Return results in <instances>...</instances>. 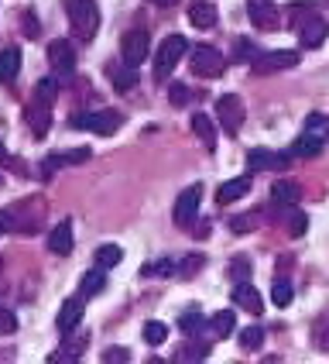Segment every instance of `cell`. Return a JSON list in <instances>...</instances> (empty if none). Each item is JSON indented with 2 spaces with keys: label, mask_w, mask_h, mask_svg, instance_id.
<instances>
[{
  "label": "cell",
  "mask_w": 329,
  "mask_h": 364,
  "mask_svg": "<svg viewBox=\"0 0 329 364\" xmlns=\"http://www.w3.org/2000/svg\"><path fill=\"white\" fill-rule=\"evenodd\" d=\"M299 52H291V48H281V52H267V55H257L254 62V73H281V69H295L299 65Z\"/></svg>",
  "instance_id": "30bf717a"
},
{
  "label": "cell",
  "mask_w": 329,
  "mask_h": 364,
  "mask_svg": "<svg viewBox=\"0 0 329 364\" xmlns=\"http://www.w3.org/2000/svg\"><path fill=\"white\" fill-rule=\"evenodd\" d=\"M123 117L117 110H100V114H72L69 117V127L72 131H93V134H100V138H110V134H117L121 131Z\"/></svg>",
  "instance_id": "7a4b0ae2"
},
{
  "label": "cell",
  "mask_w": 329,
  "mask_h": 364,
  "mask_svg": "<svg viewBox=\"0 0 329 364\" xmlns=\"http://www.w3.org/2000/svg\"><path fill=\"white\" fill-rule=\"evenodd\" d=\"M147 52H151V38H147V31H127L121 38V55L127 65H141L147 59Z\"/></svg>",
  "instance_id": "ba28073f"
},
{
  "label": "cell",
  "mask_w": 329,
  "mask_h": 364,
  "mask_svg": "<svg viewBox=\"0 0 329 364\" xmlns=\"http://www.w3.org/2000/svg\"><path fill=\"white\" fill-rule=\"evenodd\" d=\"M48 62L59 73V80H72V73H76V52H72V45L65 38H55L48 45Z\"/></svg>",
  "instance_id": "52a82bcc"
},
{
  "label": "cell",
  "mask_w": 329,
  "mask_h": 364,
  "mask_svg": "<svg viewBox=\"0 0 329 364\" xmlns=\"http://www.w3.org/2000/svg\"><path fill=\"white\" fill-rule=\"evenodd\" d=\"M250 272H254V268H250V262H247V258H233V264H230L233 282H247V279H250Z\"/></svg>",
  "instance_id": "8d00e7d4"
},
{
  "label": "cell",
  "mask_w": 329,
  "mask_h": 364,
  "mask_svg": "<svg viewBox=\"0 0 329 364\" xmlns=\"http://www.w3.org/2000/svg\"><path fill=\"white\" fill-rule=\"evenodd\" d=\"M192 134L206 144V151H216V127H213V117L192 114Z\"/></svg>",
  "instance_id": "ffe728a7"
},
{
  "label": "cell",
  "mask_w": 329,
  "mask_h": 364,
  "mask_svg": "<svg viewBox=\"0 0 329 364\" xmlns=\"http://www.w3.org/2000/svg\"><path fill=\"white\" fill-rule=\"evenodd\" d=\"M175 272V262L172 258H158V262L144 264V275H172Z\"/></svg>",
  "instance_id": "d590c367"
},
{
  "label": "cell",
  "mask_w": 329,
  "mask_h": 364,
  "mask_svg": "<svg viewBox=\"0 0 329 364\" xmlns=\"http://www.w3.org/2000/svg\"><path fill=\"white\" fill-rule=\"evenodd\" d=\"M48 251L52 255H69L72 251V223L69 220H59L48 230Z\"/></svg>",
  "instance_id": "2e32d148"
},
{
  "label": "cell",
  "mask_w": 329,
  "mask_h": 364,
  "mask_svg": "<svg viewBox=\"0 0 329 364\" xmlns=\"http://www.w3.org/2000/svg\"><path fill=\"white\" fill-rule=\"evenodd\" d=\"M247 193H250V176H237V179H226L216 189V203H237Z\"/></svg>",
  "instance_id": "ac0fdd59"
},
{
  "label": "cell",
  "mask_w": 329,
  "mask_h": 364,
  "mask_svg": "<svg viewBox=\"0 0 329 364\" xmlns=\"http://www.w3.org/2000/svg\"><path fill=\"white\" fill-rule=\"evenodd\" d=\"M4 159H7V148H4V144H0V162H4Z\"/></svg>",
  "instance_id": "f6af8a7d"
},
{
  "label": "cell",
  "mask_w": 329,
  "mask_h": 364,
  "mask_svg": "<svg viewBox=\"0 0 329 364\" xmlns=\"http://www.w3.org/2000/svg\"><path fill=\"white\" fill-rule=\"evenodd\" d=\"M247 14H250V21H254L261 31H267V28L278 24V7H274V0H247Z\"/></svg>",
  "instance_id": "5bb4252c"
},
{
  "label": "cell",
  "mask_w": 329,
  "mask_h": 364,
  "mask_svg": "<svg viewBox=\"0 0 329 364\" xmlns=\"http://www.w3.org/2000/svg\"><path fill=\"white\" fill-rule=\"evenodd\" d=\"M288 162H291L288 155H278V151H271V148H250V151H247V168H250V172H264V168H271V172L278 168V172H281V168H288Z\"/></svg>",
  "instance_id": "8fae6325"
},
{
  "label": "cell",
  "mask_w": 329,
  "mask_h": 364,
  "mask_svg": "<svg viewBox=\"0 0 329 364\" xmlns=\"http://www.w3.org/2000/svg\"><path fill=\"white\" fill-rule=\"evenodd\" d=\"M291 296H295V292H291V285H288L285 279H278V282L271 285V303L274 306H281V309L291 306Z\"/></svg>",
  "instance_id": "d6a6232c"
},
{
  "label": "cell",
  "mask_w": 329,
  "mask_h": 364,
  "mask_svg": "<svg viewBox=\"0 0 329 364\" xmlns=\"http://www.w3.org/2000/svg\"><path fill=\"white\" fill-rule=\"evenodd\" d=\"M306 138H312V141L326 144L329 141V114H308L306 117V131H302Z\"/></svg>",
  "instance_id": "603a6c76"
},
{
  "label": "cell",
  "mask_w": 329,
  "mask_h": 364,
  "mask_svg": "<svg viewBox=\"0 0 329 364\" xmlns=\"http://www.w3.org/2000/svg\"><path fill=\"white\" fill-rule=\"evenodd\" d=\"M14 330H18V320H14V313L0 306V333H14Z\"/></svg>",
  "instance_id": "ab89813d"
},
{
  "label": "cell",
  "mask_w": 329,
  "mask_h": 364,
  "mask_svg": "<svg viewBox=\"0 0 329 364\" xmlns=\"http://www.w3.org/2000/svg\"><path fill=\"white\" fill-rule=\"evenodd\" d=\"M233 303L240 306V309H250V313H261L264 303H261V296H257V289L247 282H237L233 285Z\"/></svg>",
  "instance_id": "44dd1931"
},
{
  "label": "cell",
  "mask_w": 329,
  "mask_h": 364,
  "mask_svg": "<svg viewBox=\"0 0 329 364\" xmlns=\"http://www.w3.org/2000/svg\"><path fill=\"white\" fill-rule=\"evenodd\" d=\"M254 223H257V217H233L230 227H233V234H250V230H254Z\"/></svg>",
  "instance_id": "f35d334b"
},
{
  "label": "cell",
  "mask_w": 329,
  "mask_h": 364,
  "mask_svg": "<svg viewBox=\"0 0 329 364\" xmlns=\"http://www.w3.org/2000/svg\"><path fill=\"white\" fill-rule=\"evenodd\" d=\"M35 93H38V100L52 103V97H55V82H52V80H41V82H38V90H35Z\"/></svg>",
  "instance_id": "60d3db41"
},
{
  "label": "cell",
  "mask_w": 329,
  "mask_h": 364,
  "mask_svg": "<svg viewBox=\"0 0 329 364\" xmlns=\"http://www.w3.org/2000/svg\"><path fill=\"white\" fill-rule=\"evenodd\" d=\"M155 4H158V7H172L175 0H155Z\"/></svg>",
  "instance_id": "ee69618b"
},
{
  "label": "cell",
  "mask_w": 329,
  "mask_h": 364,
  "mask_svg": "<svg viewBox=\"0 0 329 364\" xmlns=\"http://www.w3.org/2000/svg\"><path fill=\"white\" fill-rule=\"evenodd\" d=\"M223 55L216 52V48H209V45H196L192 48V73L196 76H203V80H216V76H223Z\"/></svg>",
  "instance_id": "8992f818"
},
{
  "label": "cell",
  "mask_w": 329,
  "mask_h": 364,
  "mask_svg": "<svg viewBox=\"0 0 329 364\" xmlns=\"http://www.w3.org/2000/svg\"><path fill=\"white\" fill-rule=\"evenodd\" d=\"M319 151H323V144L306 138V134H299V138L291 141V148H288V159H316Z\"/></svg>",
  "instance_id": "d4e9b609"
},
{
  "label": "cell",
  "mask_w": 329,
  "mask_h": 364,
  "mask_svg": "<svg viewBox=\"0 0 329 364\" xmlns=\"http://www.w3.org/2000/svg\"><path fill=\"white\" fill-rule=\"evenodd\" d=\"M271 206H281V210H291V206H299L302 203V186L291 179H278L271 186Z\"/></svg>",
  "instance_id": "7c38bea8"
},
{
  "label": "cell",
  "mask_w": 329,
  "mask_h": 364,
  "mask_svg": "<svg viewBox=\"0 0 329 364\" xmlns=\"http://www.w3.org/2000/svg\"><path fill=\"white\" fill-rule=\"evenodd\" d=\"M24 121H28V127H31V134H35V138H45V134H48V121H52L48 103L35 97V100L24 107Z\"/></svg>",
  "instance_id": "4fadbf2b"
},
{
  "label": "cell",
  "mask_w": 329,
  "mask_h": 364,
  "mask_svg": "<svg viewBox=\"0 0 329 364\" xmlns=\"http://www.w3.org/2000/svg\"><path fill=\"white\" fill-rule=\"evenodd\" d=\"M144 341H147L151 347L164 344V341H168V326L158 323V320H147V323H144Z\"/></svg>",
  "instance_id": "f546056e"
},
{
  "label": "cell",
  "mask_w": 329,
  "mask_h": 364,
  "mask_svg": "<svg viewBox=\"0 0 329 364\" xmlns=\"http://www.w3.org/2000/svg\"><path fill=\"white\" fill-rule=\"evenodd\" d=\"M106 76H110V82H113V86H117L121 93H127V90H130V86L138 82V73H134V65H127V62H123V65H113V62H110V65H106Z\"/></svg>",
  "instance_id": "7402d4cb"
},
{
  "label": "cell",
  "mask_w": 329,
  "mask_h": 364,
  "mask_svg": "<svg viewBox=\"0 0 329 364\" xmlns=\"http://www.w3.org/2000/svg\"><path fill=\"white\" fill-rule=\"evenodd\" d=\"M82 350H86V341H76V344H69V347H62V350H55V354H52V361H76Z\"/></svg>",
  "instance_id": "e575fe53"
},
{
  "label": "cell",
  "mask_w": 329,
  "mask_h": 364,
  "mask_svg": "<svg viewBox=\"0 0 329 364\" xmlns=\"http://www.w3.org/2000/svg\"><path fill=\"white\" fill-rule=\"evenodd\" d=\"M209 330H213L216 337H226V333L233 330V309H220V313L209 320Z\"/></svg>",
  "instance_id": "4dcf8cb0"
},
{
  "label": "cell",
  "mask_w": 329,
  "mask_h": 364,
  "mask_svg": "<svg viewBox=\"0 0 329 364\" xmlns=\"http://www.w3.org/2000/svg\"><path fill=\"white\" fill-rule=\"evenodd\" d=\"M199 200H203V186L192 182L182 196H179V203H175V223H179V227H192L196 213H199Z\"/></svg>",
  "instance_id": "9c48e42d"
},
{
  "label": "cell",
  "mask_w": 329,
  "mask_h": 364,
  "mask_svg": "<svg viewBox=\"0 0 329 364\" xmlns=\"http://www.w3.org/2000/svg\"><path fill=\"white\" fill-rule=\"evenodd\" d=\"M216 121H220V127L226 134H237L240 124H244V100L237 93H223L216 100Z\"/></svg>",
  "instance_id": "5b68a950"
},
{
  "label": "cell",
  "mask_w": 329,
  "mask_h": 364,
  "mask_svg": "<svg viewBox=\"0 0 329 364\" xmlns=\"http://www.w3.org/2000/svg\"><path fill=\"white\" fill-rule=\"evenodd\" d=\"M168 97H172V103H175V107H185V103L192 100V93H189V86H185V82H175Z\"/></svg>",
  "instance_id": "74e56055"
},
{
  "label": "cell",
  "mask_w": 329,
  "mask_h": 364,
  "mask_svg": "<svg viewBox=\"0 0 329 364\" xmlns=\"http://www.w3.org/2000/svg\"><path fill=\"white\" fill-rule=\"evenodd\" d=\"M86 159H89V148H76V151H65V155H48V159L41 162V176L48 179L62 165H76V162H86Z\"/></svg>",
  "instance_id": "e0dca14e"
},
{
  "label": "cell",
  "mask_w": 329,
  "mask_h": 364,
  "mask_svg": "<svg viewBox=\"0 0 329 364\" xmlns=\"http://www.w3.org/2000/svg\"><path fill=\"white\" fill-rule=\"evenodd\" d=\"M65 14H69V24H72L76 38L93 41L96 28H100V7H96V0H65Z\"/></svg>",
  "instance_id": "6da1fadb"
},
{
  "label": "cell",
  "mask_w": 329,
  "mask_h": 364,
  "mask_svg": "<svg viewBox=\"0 0 329 364\" xmlns=\"http://www.w3.org/2000/svg\"><path fill=\"white\" fill-rule=\"evenodd\" d=\"M121 258H123V247H117V244H103L96 251V264L100 268H113V264H121Z\"/></svg>",
  "instance_id": "f1b7e54d"
},
{
  "label": "cell",
  "mask_w": 329,
  "mask_h": 364,
  "mask_svg": "<svg viewBox=\"0 0 329 364\" xmlns=\"http://www.w3.org/2000/svg\"><path fill=\"white\" fill-rule=\"evenodd\" d=\"M82 299H86V296H72V299L62 303V309H59V330L62 333H72V330L82 323Z\"/></svg>",
  "instance_id": "9a60e30c"
},
{
  "label": "cell",
  "mask_w": 329,
  "mask_h": 364,
  "mask_svg": "<svg viewBox=\"0 0 329 364\" xmlns=\"http://www.w3.org/2000/svg\"><path fill=\"white\" fill-rule=\"evenodd\" d=\"M203 323L206 320H203V309H199V306H189L182 316H179V326H182L185 337H192L196 330H203Z\"/></svg>",
  "instance_id": "484cf974"
},
{
  "label": "cell",
  "mask_w": 329,
  "mask_h": 364,
  "mask_svg": "<svg viewBox=\"0 0 329 364\" xmlns=\"http://www.w3.org/2000/svg\"><path fill=\"white\" fill-rule=\"evenodd\" d=\"M308 227V217L302 213V210H295L291 206V213H288V237H302Z\"/></svg>",
  "instance_id": "836d02e7"
},
{
  "label": "cell",
  "mask_w": 329,
  "mask_h": 364,
  "mask_svg": "<svg viewBox=\"0 0 329 364\" xmlns=\"http://www.w3.org/2000/svg\"><path fill=\"white\" fill-rule=\"evenodd\" d=\"M79 285H82V296H100V292H103V285H106V275H103V268H100V264H96L93 272H86Z\"/></svg>",
  "instance_id": "4316f807"
},
{
  "label": "cell",
  "mask_w": 329,
  "mask_h": 364,
  "mask_svg": "<svg viewBox=\"0 0 329 364\" xmlns=\"http://www.w3.org/2000/svg\"><path fill=\"white\" fill-rule=\"evenodd\" d=\"M21 73V52L18 48H4L0 52V82H14Z\"/></svg>",
  "instance_id": "cb8c5ba5"
},
{
  "label": "cell",
  "mask_w": 329,
  "mask_h": 364,
  "mask_svg": "<svg viewBox=\"0 0 329 364\" xmlns=\"http://www.w3.org/2000/svg\"><path fill=\"white\" fill-rule=\"evenodd\" d=\"M185 52H189V41L182 35H168L162 41V48H158V55H155V80L162 82L164 76H172V69L179 65V59H182Z\"/></svg>",
  "instance_id": "3957f363"
},
{
  "label": "cell",
  "mask_w": 329,
  "mask_h": 364,
  "mask_svg": "<svg viewBox=\"0 0 329 364\" xmlns=\"http://www.w3.org/2000/svg\"><path fill=\"white\" fill-rule=\"evenodd\" d=\"M130 358V350H123V347H106L103 350V361H127Z\"/></svg>",
  "instance_id": "b9f144b4"
},
{
  "label": "cell",
  "mask_w": 329,
  "mask_h": 364,
  "mask_svg": "<svg viewBox=\"0 0 329 364\" xmlns=\"http://www.w3.org/2000/svg\"><path fill=\"white\" fill-rule=\"evenodd\" d=\"M7 230H14V223H11V213H0V234H7Z\"/></svg>",
  "instance_id": "7bdbcfd3"
},
{
  "label": "cell",
  "mask_w": 329,
  "mask_h": 364,
  "mask_svg": "<svg viewBox=\"0 0 329 364\" xmlns=\"http://www.w3.org/2000/svg\"><path fill=\"white\" fill-rule=\"evenodd\" d=\"M295 31H299L302 48H319L329 38V21L308 11V14H302V21H295Z\"/></svg>",
  "instance_id": "277c9868"
},
{
  "label": "cell",
  "mask_w": 329,
  "mask_h": 364,
  "mask_svg": "<svg viewBox=\"0 0 329 364\" xmlns=\"http://www.w3.org/2000/svg\"><path fill=\"white\" fill-rule=\"evenodd\" d=\"M261 344H264V330H261V326L240 330V347H244V350H261Z\"/></svg>",
  "instance_id": "1f68e13d"
},
{
  "label": "cell",
  "mask_w": 329,
  "mask_h": 364,
  "mask_svg": "<svg viewBox=\"0 0 329 364\" xmlns=\"http://www.w3.org/2000/svg\"><path fill=\"white\" fill-rule=\"evenodd\" d=\"M312 341H316L319 350H326L329 354V309L316 316V323H312Z\"/></svg>",
  "instance_id": "83f0119b"
},
{
  "label": "cell",
  "mask_w": 329,
  "mask_h": 364,
  "mask_svg": "<svg viewBox=\"0 0 329 364\" xmlns=\"http://www.w3.org/2000/svg\"><path fill=\"white\" fill-rule=\"evenodd\" d=\"M185 18H189V24H192V28H213V24H216V18H220V14H216V7H213V4H206V0H199V4H192V7H189V11H185Z\"/></svg>",
  "instance_id": "d6986e66"
}]
</instances>
